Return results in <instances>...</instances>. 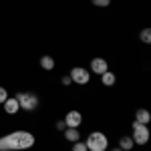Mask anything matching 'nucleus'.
Wrapping results in <instances>:
<instances>
[{"mask_svg": "<svg viewBox=\"0 0 151 151\" xmlns=\"http://www.w3.org/2000/svg\"><path fill=\"white\" fill-rule=\"evenodd\" d=\"M81 123H83V115L79 113V111H69L67 115H65V125L67 127H75V129H79L81 127Z\"/></svg>", "mask_w": 151, "mask_h": 151, "instance_id": "423d86ee", "label": "nucleus"}, {"mask_svg": "<svg viewBox=\"0 0 151 151\" xmlns=\"http://www.w3.org/2000/svg\"><path fill=\"white\" fill-rule=\"evenodd\" d=\"M70 81L77 83V85H87V83L91 81V73L87 69H83V67H75V69L69 73Z\"/></svg>", "mask_w": 151, "mask_h": 151, "instance_id": "39448f33", "label": "nucleus"}, {"mask_svg": "<svg viewBox=\"0 0 151 151\" xmlns=\"http://www.w3.org/2000/svg\"><path fill=\"white\" fill-rule=\"evenodd\" d=\"M91 70H93L95 75H103V73H107L109 70V63L105 60V58H101V57H97V58H93L91 60Z\"/></svg>", "mask_w": 151, "mask_h": 151, "instance_id": "0eeeda50", "label": "nucleus"}, {"mask_svg": "<svg viewBox=\"0 0 151 151\" xmlns=\"http://www.w3.org/2000/svg\"><path fill=\"white\" fill-rule=\"evenodd\" d=\"M60 83H63V85H70L73 81H70V77L67 75V77H63V81H60Z\"/></svg>", "mask_w": 151, "mask_h": 151, "instance_id": "6ab92c4d", "label": "nucleus"}, {"mask_svg": "<svg viewBox=\"0 0 151 151\" xmlns=\"http://www.w3.org/2000/svg\"><path fill=\"white\" fill-rule=\"evenodd\" d=\"M35 145V135L30 131H12L0 137V151H22Z\"/></svg>", "mask_w": 151, "mask_h": 151, "instance_id": "f257e3e1", "label": "nucleus"}, {"mask_svg": "<svg viewBox=\"0 0 151 151\" xmlns=\"http://www.w3.org/2000/svg\"><path fill=\"white\" fill-rule=\"evenodd\" d=\"M57 129H58V131H65V129H67L65 121H58V123H57Z\"/></svg>", "mask_w": 151, "mask_h": 151, "instance_id": "a211bd4d", "label": "nucleus"}, {"mask_svg": "<svg viewBox=\"0 0 151 151\" xmlns=\"http://www.w3.org/2000/svg\"><path fill=\"white\" fill-rule=\"evenodd\" d=\"M40 67H42L45 70H52L55 69V58L48 57V55H45V57L40 58Z\"/></svg>", "mask_w": 151, "mask_h": 151, "instance_id": "f8f14e48", "label": "nucleus"}, {"mask_svg": "<svg viewBox=\"0 0 151 151\" xmlns=\"http://www.w3.org/2000/svg\"><path fill=\"white\" fill-rule=\"evenodd\" d=\"M135 121L141 123V125H147L151 121V113L147 109H137V111H135Z\"/></svg>", "mask_w": 151, "mask_h": 151, "instance_id": "1a4fd4ad", "label": "nucleus"}, {"mask_svg": "<svg viewBox=\"0 0 151 151\" xmlns=\"http://www.w3.org/2000/svg\"><path fill=\"white\" fill-rule=\"evenodd\" d=\"M111 151H123V149H121V147H117V149H111Z\"/></svg>", "mask_w": 151, "mask_h": 151, "instance_id": "aec40b11", "label": "nucleus"}, {"mask_svg": "<svg viewBox=\"0 0 151 151\" xmlns=\"http://www.w3.org/2000/svg\"><path fill=\"white\" fill-rule=\"evenodd\" d=\"M73 151H89L87 149V145H85V141H75V143H73Z\"/></svg>", "mask_w": 151, "mask_h": 151, "instance_id": "2eb2a0df", "label": "nucleus"}, {"mask_svg": "<svg viewBox=\"0 0 151 151\" xmlns=\"http://www.w3.org/2000/svg\"><path fill=\"white\" fill-rule=\"evenodd\" d=\"M2 105H4V111H6L8 115H16V113L20 111V105H18V101H16V97H8Z\"/></svg>", "mask_w": 151, "mask_h": 151, "instance_id": "6e6552de", "label": "nucleus"}, {"mask_svg": "<svg viewBox=\"0 0 151 151\" xmlns=\"http://www.w3.org/2000/svg\"><path fill=\"white\" fill-rule=\"evenodd\" d=\"M115 81H117V77L111 73V70H107V73H103V75H101V83H103L105 87H113V85H115Z\"/></svg>", "mask_w": 151, "mask_h": 151, "instance_id": "9b49d317", "label": "nucleus"}, {"mask_svg": "<svg viewBox=\"0 0 151 151\" xmlns=\"http://www.w3.org/2000/svg\"><path fill=\"white\" fill-rule=\"evenodd\" d=\"M141 40H143L145 45H149V42H151V28H143V32H141Z\"/></svg>", "mask_w": 151, "mask_h": 151, "instance_id": "4468645a", "label": "nucleus"}, {"mask_svg": "<svg viewBox=\"0 0 151 151\" xmlns=\"http://www.w3.org/2000/svg\"><path fill=\"white\" fill-rule=\"evenodd\" d=\"M95 6H99V8H107L109 4H111V0H91Z\"/></svg>", "mask_w": 151, "mask_h": 151, "instance_id": "dca6fc26", "label": "nucleus"}, {"mask_svg": "<svg viewBox=\"0 0 151 151\" xmlns=\"http://www.w3.org/2000/svg\"><path fill=\"white\" fill-rule=\"evenodd\" d=\"M65 139L70 141V143L79 141V139H81V133H79V129H75V127H67V129H65Z\"/></svg>", "mask_w": 151, "mask_h": 151, "instance_id": "9d476101", "label": "nucleus"}, {"mask_svg": "<svg viewBox=\"0 0 151 151\" xmlns=\"http://www.w3.org/2000/svg\"><path fill=\"white\" fill-rule=\"evenodd\" d=\"M16 101L20 105V109L24 111H36L38 109V105H40V99H38V95L36 93H18L16 95Z\"/></svg>", "mask_w": 151, "mask_h": 151, "instance_id": "7ed1b4c3", "label": "nucleus"}, {"mask_svg": "<svg viewBox=\"0 0 151 151\" xmlns=\"http://www.w3.org/2000/svg\"><path fill=\"white\" fill-rule=\"evenodd\" d=\"M8 99V93H6V89L4 87H0V103H4Z\"/></svg>", "mask_w": 151, "mask_h": 151, "instance_id": "f3484780", "label": "nucleus"}, {"mask_svg": "<svg viewBox=\"0 0 151 151\" xmlns=\"http://www.w3.org/2000/svg\"><path fill=\"white\" fill-rule=\"evenodd\" d=\"M85 145H87L89 151H107L109 139H107V135L101 133V131H93V133L89 135V139L85 141Z\"/></svg>", "mask_w": 151, "mask_h": 151, "instance_id": "f03ea898", "label": "nucleus"}, {"mask_svg": "<svg viewBox=\"0 0 151 151\" xmlns=\"http://www.w3.org/2000/svg\"><path fill=\"white\" fill-rule=\"evenodd\" d=\"M131 127H133V135H131V139H133L135 145H145V143L149 141L151 133H149V127H147V125H141V123L135 121Z\"/></svg>", "mask_w": 151, "mask_h": 151, "instance_id": "20e7f679", "label": "nucleus"}, {"mask_svg": "<svg viewBox=\"0 0 151 151\" xmlns=\"http://www.w3.org/2000/svg\"><path fill=\"white\" fill-rule=\"evenodd\" d=\"M133 145H135V143H133V139H131V137H127V135H123V137H121V141H119V147H121L123 151L133 149Z\"/></svg>", "mask_w": 151, "mask_h": 151, "instance_id": "ddd939ff", "label": "nucleus"}]
</instances>
